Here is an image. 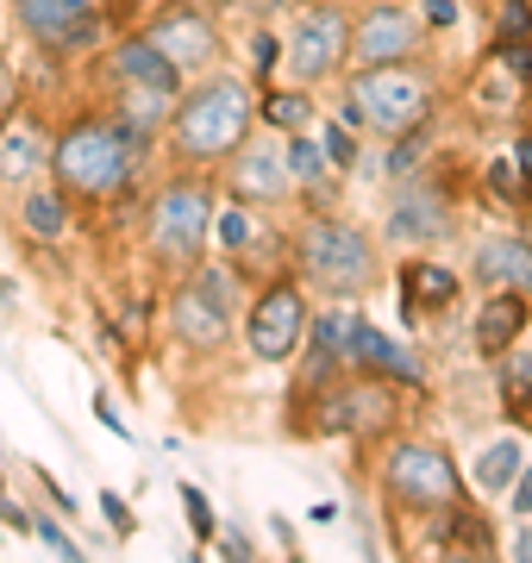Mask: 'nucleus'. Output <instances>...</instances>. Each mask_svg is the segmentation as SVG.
Instances as JSON below:
<instances>
[{"mask_svg": "<svg viewBox=\"0 0 532 563\" xmlns=\"http://www.w3.org/2000/svg\"><path fill=\"white\" fill-rule=\"evenodd\" d=\"M144 157H151V139L125 132L113 113H82L63 132H51V176L69 201H120L138 181Z\"/></svg>", "mask_w": 532, "mask_h": 563, "instance_id": "obj_1", "label": "nucleus"}, {"mask_svg": "<svg viewBox=\"0 0 532 563\" xmlns=\"http://www.w3.org/2000/svg\"><path fill=\"white\" fill-rule=\"evenodd\" d=\"M164 132H169V157L182 169H213L257 132V88L245 76L213 69V76H201L195 88L176 95Z\"/></svg>", "mask_w": 532, "mask_h": 563, "instance_id": "obj_2", "label": "nucleus"}, {"mask_svg": "<svg viewBox=\"0 0 532 563\" xmlns=\"http://www.w3.org/2000/svg\"><path fill=\"white\" fill-rule=\"evenodd\" d=\"M295 263H301V288H320L326 301H364L383 276L376 239L364 225L326 213V207H313L308 220L295 225Z\"/></svg>", "mask_w": 532, "mask_h": 563, "instance_id": "obj_3", "label": "nucleus"}, {"mask_svg": "<svg viewBox=\"0 0 532 563\" xmlns=\"http://www.w3.org/2000/svg\"><path fill=\"white\" fill-rule=\"evenodd\" d=\"M439 107V81L420 69V63H376V69H351L345 88H339V125H364V132H383V139H401L413 125L432 120Z\"/></svg>", "mask_w": 532, "mask_h": 563, "instance_id": "obj_4", "label": "nucleus"}, {"mask_svg": "<svg viewBox=\"0 0 532 563\" xmlns=\"http://www.w3.org/2000/svg\"><path fill=\"white\" fill-rule=\"evenodd\" d=\"M213 201L220 188L201 176V169H182L157 188L151 201V220H144V244L164 269H195L207 251V225H213Z\"/></svg>", "mask_w": 532, "mask_h": 563, "instance_id": "obj_5", "label": "nucleus"}, {"mask_svg": "<svg viewBox=\"0 0 532 563\" xmlns=\"http://www.w3.org/2000/svg\"><path fill=\"white\" fill-rule=\"evenodd\" d=\"M232 307H239V263H195L169 295V332L188 351H225Z\"/></svg>", "mask_w": 532, "mask_h": 563, "instance_id": "obj_6", "label": "nucleus"}, {"mask_svg": "<svg viewBox=\"0 0 532 563\" xmlns=\"http://www.w3.org/2000/svg\"><path fill=\"white\" fill-rule=\"evenodd\" d=\"M383 495L395 507H408L420 520L445 514L451 501H464V476H457V457L445 444H426V439H395L383 451Z\"/></svg>", "mask_w": 532, "mask_h": 563, "instance_id": "obj_7", "label": "nucleus"}, {"mask_svg": "<svg viewBox=\"0 0 532 563\" xmlns=\"http://www.w3.org/2000/svg\"><path fill=\"white\" fill-rule=\"evenodd\" d=\"M308 320H313L308 288L295 276H269L245 313V351L257 363H295V351L308 339Z\"/></svg>", "mask_w": 532, "mask_h": 563, "instance_id": "obj_8", "label": "nucleus"}, {"mask_svg": "<svg viewBox=\"0 0 532 563\" xmlns=\"http://www.w3.org/2000/svg\"><path fill=\"white\" fill-rule=\"evenodd\" d=\"M345 51H351V13L339 0H313L308 13L295 20V32L282 38V63L295 69L301 88H320L345 69Z\"/></svg>", "mask_w": 532, "mask_h": 563, "instance_id": "obj_9", "label": "nucleus"}, {"mask_svg": "<svg viewBox=\"0 0 532 563\" xmlns=\"http://www.w3.org/2000/svg\"><path fill=\"white\" fill-rule=\"evenodd\" d=\"M426 44V20L413 13L408 0H369L364 13L351 20V69H376V63H408Z\"/></svg>", "mask_w": 532, "mask_h": 563, "instance_id": "obj_10", "label": "nucleus"}, {"mask_svg": "<svg viewBox=\"0 0 532 563\" xmlns=\"http://www.w3.org/2000/svg\"><path fill=\"white\" fill-rule=\"evenodd\" d=\"M13 20L32 44L57 51V57H82L107 38L101 0H13Z\"/></svg>", "mask_w": 532, "mask_h": 563, "instance_id": "obj_11", "label": "nucleus"}, {"mask_svg": "<svg viewBox=\"0 0 532 563\" xmlns=\"http://www.w3.org/2000/svg\"><path fill=\"white\" fill-rule=\"evenodd\" d=\"M144 38L157 44L182 76H195V69H213L220 63V25L207 20L201 7H169V13H157V20L144 25Z\"/></svg>", "mask_w": 532, "mask_h": 563, "instance_id": "obj_12", "label": "nucleus"}, {"mask_svg": "<svg viewBox=\"0 0 532 563\" xmlns=\"http://www.w3.org/2000/svg\"><path fill=\"white\" fill-rule=\"evenodd\" d=\"M451 232V195L439 188L432 176H401L395 188V207H389V239L395 244H432Z\"/></svg>", "mask_w": 532, "mask_h": 563, "instance_id": "obj_13", "label": "nucleus"}, {"mask_svg": "<svg viewBox=\"0 0 532 563\" xmlns=\"http://www.w3.org/2000/svg\"><path fill=\"white\" fill-rule=\"evenodd\" d=\"M51 169V125H38L32 113H7L0 120V195H25L32 181H44Z\"/></svg>", "mask_w": 532, "mask_h": 563, "instance_id": "obj_14", "label": "nucleus"}, {"mask_svg": "<svg viewBox=\"0 0 532 563\" xmlns=\"http://www.w3.org/2000/svg\"><path fill=\"white\" fill-rule=\"evenodd\" d=\"M351 376H376V383H395V388H426V363L413 357L401 339H389L383 325H369L357 313V325H351Z\"/></svg>", "mask_w": 532, "mask_h": 563, "instance_id": "obj_15", "label": "nucleus"}, {"mask_svg": "<svg viewBox=\"0 0 532 563\" xmlns=\"http://www.w3.org/2000/svg\"><path fill=\"white\" fill-rule=\"evenodd\" d=\"M232 195L239 201H251V207H276V201H288V169H282V144H257V132H251L239 151H232Z\"/></svg>", "mask_w": 532, "mask_h": 563, "instance_id": "obj_16", "label": "nucleus"}, {"mask_svg": "<svg viewBox=\"0 0 532 563\" xmlns=\"http://www.w3.org/2000/svg\"><path fill=\"white\" fill-rule=\"evenodd\" d=\"M532 325V301L520 295V288H489V301L476 307V320H470V344H476V357H501V351H513L520 344V332Z\"/></svg>", "mask_w": 532, "mask_h": 563, "instance_id": "obj_17", "label": "nucleus"}, {"mask_svg": "<svg viewBox=\"0 0 532 563\" xmlns=\"http://www.w3.org/2000/svg\"><path fill=\"white\" fill-rule=\"evenodd\" d=\"M107 76H113V88H164V95H182V69L144 38V32L120 38V51H113V63H107Z\"/></svg>", "mask_w": 532, "mask_h": 563, "instance_id": "obj_18", "label": "nucleus"}, {"mask_svg": "<svg viewBox=\"0 0 532 563\" xmlns=\"http://www.w3.org/2000/svg\"><path fill=\"white\" fill-rule=\"evenodd\" d=\"M476 282L483 288H520L532 301V239H513V232H495L476 251Z\"/></svg>", "mask_w": 532, "mask_h": 563, "instance_id": "obj_19", "label": "nucleus"}, {"mask_svg": "<svg viewBox=\"0 0 532 563\" xmlns=\"http://www.w3.org/2000/svg\"><path fill=\"white\" fill-rule=\"evenodd\" d=\"M457 301V269H445L439 257H408L401 263V307L413 313H439Z\"/></svg>", "mask_w": 532, "mask_h": 563, "instance_id": "obj_20", "label": "nucleus"}, {"mask_svg": "<svg viewBox=\"0 0 532 563\" xmlns=\"http://www.w3.org/2000/svg\"><path fill=\"white\" fill-rule=\"evenodd\" d=\"M20 232L25 239H38V244H51V239L69 232V195H63L57 181H51V188L32 181V188L20 195Z\"/></svg>", "mask_w": 532, "mask_h": 563, "instance_id": "obj_21", "label": "nucleus"}, {"mask_svg": "<svg viewBox=\"0 0 532 563\" xmlns=\"http://www.w3.org/2000/svg\"><path fill=\"white\" fill-rule=\"evenodd\" d=\"M527 95H532L527 81H520V76L508 69V63H501V57L489 51V63L476 69V88H470V107H476V113H495V120H508V113H513L520 101H527Z\"/></svg>", "mask_w": 532, "mask_h": 563, "instance_id": "obj_22", "label": "nucleus"}, {"mask_svg": "<svg viewBox=\"0 0 532 563\" xmlns=\"http://www.w3.org/2000/svg\"><path fill=\"white\" fill-rule=\"evenodd\" d=\"M520 463H527V444L513 439H489L483 451H476V463H470V483H476V495H508L513 488V476H520Z\"/></svg>", "mask_w": 532, "mask_h": 563, "instance_id": "obj_23", "label": "nucleus"}, {"mask_svg": "<svg viewBox=\"0 0 532 563\" xmlns=\"http://www.w3.org/2000/svg\"><path fill=\"white\" fill-rule=\"evenodd\" d=\"M282 169L295 188H308L313 201L326 207V176H332V163L326 151H320V139H308V132H282Z\"/></svg>", "mask_w": 532, "mask_h": 563, "instance_id": "obj_24", "label": "nucleus"}, {"mask_svg": "<svg viewBox=\"0 0 532 563\" xmlns=\"http://www.w3.org/2000/svg\"><path fill=\"white\" fill-rule=\"evenodd\" d=\"M169 107H176V95H164V88H120L113 120H120L125 132H138V139L157 144V132L169 125Z\"/></svg>", "mask_w": 532, "mask_h": 563, "instance_id": "obj_25", "label": "nucleus"}, {"mask_svg": "<svg viewBox=\"0 0 532 563\" xmlns=\"http://www.w3.org/2000/svg\"><path fill=\"white\" fill-rule=\"evenodd\" d=\"M257 251H276V244H264V225H257V207H251V201H232V207H220V257L245 269V263L257 257Z\"/></svg>", "mask_w": 532, "mask_h": 563, "instance_id": "obj_26", "label": "nucleus"}, {"mask_svg": "<svg viewBox=\"0 0 532 563\" xmlns=\"http://www.w3.org/2000/svg\"><path fill=\"white\" fill-rule=\"evenodd\" d=\"M495 395H501V407H508V420L532 432V351H520V344H513V351H501Z\"/></svg>", "mask_w": 532, "mask_h": 563, "instance_id": "obj_27", "label": "nucleus"}, {"mask_svg": "<svg viewBox=\"0 0 532 563\" xmlns=\"http://www.w3.org/2000/svg\"><path fill=\"white\" fill-rule=\"evenodd\" d=\"M432 520H439V544H445V551H495V526L483 520V507L451 501L445 514H432Z\"/></svg>", "mask_w": 532, "mask_h": 563, "instance_id": "obj_28", "label": "nucleus"}, {"mask_svg": "<svg viewBox=\"0 0 532 563\" xmlns=\"http://www.w3.org/2000/svg\"><path fill=\"white\" fill-rule=\"evenodd\" d=\"M257 120L269 132H308L313 125V95L308 88H269L264 101H257Z\"/></svg>", "mask_w": 532, "mask_h": 563, "instance_id": "obj_29", "label": "nucleus"}, {"mask_svg": "<svg viewBox=\"0 0 532 563\" xmlns=\"http://www.w3.org/2000/svg\"><path fill=\"white\" fill-rule=\"evenodd\" d=\"M426 144H432V120H426V125H413V132H401V139H389V157H383V176H389V181L413 176V169L426 163Z\"/></svg>", "mask_w": 532, "mask_h": 563, "instance_id": "obj_30", "label": "nucleus"}, {"mask_svg": "<svg viewBox=\"0 0 532 563\" xmlns=\"http://www.w3.org/2000/svg\"><path fill=\"white\" fill-rule=\"evenodd\" d=\"M489 38L495 44H527L532 38V0H495L489 7Z\"/></svg>", "mask_w": 532, "mask_h": 563, "instance_id": "obj_31", "label": "nucleus"}, {"mask_svg": "<svg viewBox=\"0 0 532 563\" xmlns=\"http://www.w3.org/2000/svg\"><path fill=\"white\" fill-rule=\"evenodd\" d=\"M176 495H182V514H188V532H195V544H213V532H220V520H213V501H207L195 483H182Z\"/></svg>", "mask_w": 532, "mask_h": 563, "instance_id": "obj_32", "label": "nucleus"}, {"mask_svg": "<svg viewBox=\"0 0 532 563\" xmlns=\"http://www.w3.org/2000/svg\"><path fill=\"white\" fill-rule=\"evenodd\" d=\"M320 151H326L332 176H351V169H357V139H351V125H339V120H332L326 132H320Z\"/></svg>", "mask_w": 532, "mask_h": 563, "instance_id": "obj_33", "label": "nucleus"}, {"mask_svg": "<svg viewBox=\"0 0 532 563\" xmlns=\"http://www.w3.org/2000/svg\"><path fill=\"white\" fill-rule=\"evenodd\" d=\"M483 176H489V188H495L508 207H527V201H532L527 181H520V169H513V157H489V169H483Z\"/></svg>", "mask_w": 532, "mask_h": 563, "instance_id": "obj_34", "label": "nucleus"}, {"mask_svg": "<svg viewBox=\"0 0 532 563\" xmlns=\"http://www.w3.org/2000/svg\"><path fill=\"white\" fill-rule=\"evenodd\" d=\"M276 69H282V38L276 32H251V76L269 81Z\"/></svg>", "mask_w": 532, "mask_h": 563, "instance_id": "obj_35", "label": "nucleus"}, {"mask_svg": "<svg viewBox=\"0 0 532 563\" xmlns=\"http://www.w3.org/2000/svg\"><path fill=\"white\" fill-rule=\"evenodd\" d=\"M95 507H101V520L113 526V539H132V532H138V514H132V501H125V495H113V488H107Z\"/></svg>", "mask_w": 532, "mask_h": 563, "instance_id": "obj_36", "label": "nucleus"}, {"mask_svg": "<svg viewBox=\"0 0 532 563\" xmlns=\"http://www.w3.org/2000/svg\"><path fill=\"white\" fill-rule=\"evenodd\" d=\"M32 539H38L44 551H57V558H82V544L69 539V532H63V526L51 520V514H38V520H32Z\"/></svg>", "mask_w": 532, "mask_h": 563, "instance_id": "obj_37", "label": "nucleus"}, {"mask_svg": "<svg viewBox=\"0 0 532 563\" xmlns=\"http://www.w3.org/2000/svg\"><path fill=\"white\" fill-rule=\"evenodd\" d=\"M420 20H426V32H451V25L464 20V7L457 0H420Z\"/></svg>", "mask_w": 532, "mask_h": 563, "instance_id": "obj_38", "label": "nucleus"}, {"mask_svg": "<svg viewBox=\"0 0 532 563\" xmlns=\"http://www.w3.org/2000/svg\"><path fill=\"white\" fill-rule=\"evenodd\" d=\"M508 501H513V520H532V457L520 463V476H513Z\"/></svg>", "mask_w": 532, "mask_h": 563, "instance_id": "obj_39", "label": "nucleus"}, {"mask_svg": "<svg viewBox=\"0 0 532 563\" xmlns=\"http://www.w3.org/2000/svg\"><path fill=\"white\" fill-rule=\"evenodd\" d=\"M20 76H13V63L0 57V120H7V113H20Z\"/></svg>", "mask_w": 532, "mask_h": 563, "instance_id": "obj_40", "label": "nucleus"}, {"mask_svg": "<svg viewBox=\"0 0 532 563\" xmlns=\"http://www.w3.org/2000/svg\"><path fill=\"white\" fill-rule=\"evenodd\" d=\"M38 483H44V495H51V507H57V514H82V507L69 501V488H63L57 476H44V470H38Z\"/></svg>", "mask_w": 532, "mask_h": 563, "instance_id": "obj_41", "label": "nucleus"}, {"mask_svg": "<svg viewBox=\"0 0 532 563\" xmlns=\"http://www.w3.org/2000/svg\"><path fill=\"white\" fill-rule=\"evenodd\" d=\"M95 413H101V426H107V432H120V439H132V426L120 420V407H113V401H101V395H95Z\"/></svg>", "mask_w": 532, "mask_h": 563, "instance_id": "obj_42", "label": "nucleus"}, {"mask_svg": "<svg viewBox=\"0 0 532 563\" xmlns=\"http://www.w3.org/2000/svg\"><path fill=\"white\" fill-rule=\"evenodd\" d=\"M213 544H220L225 558H251V544H245V532H213Z\"/></svg>", "mask_w": 532, "mask_h": 563, "instance_id": "obj_43", "label": "nucleus"}, {"mask_svg": "<svg viewBox=\"0 0 532 563\" xmlns=\"http://www.w3.org/2000/svg\"><path fill=\"white\" fill-rule=\"evenodd\" d=\"M513 169H520V181H527V195H532V132L520 139V151H513Z\"/></svg>", "mask_w": 532, "mask_h": 563, "instance_id": "obj_44", "label": "nucleus"}, {"mask_svg": "<svg viewBox=\"0 0 532 563\" xmlns=\"http://www.w3.org/2000/svg\"><path fill=\"white\" fill-rule=\"evenodd\" d=\"M513 558H532V520H520V539H513Z\"/></svg>", "mask_w": 532, "mask_h": 563, "instance_id": "obj_45", "label": "nucleus"}, {"mask_svg": "<svg viewBox=\"0 0 532 563\" xmlns=\"http://www.w3.org/2000/svg\"><path fill=\"white\" fill-rule=\"evenodd\" d=\"M7 20H13V0H0V38H7Z\"/></svg>", "mask_w": 532, "mask_h": 563, "instance_id": "obj_46", "label": "nucleus"}, {"mask_svg": "<svg viewBox=\"0 0 532 563\" xmlns=\"http://www.w3.org/2000/svg\"><path fill=\"white\" fill-rule=\"evenodd\" d=\"M7 295H13V288H7V276H0V301H7Z\"/></svg>", "mask_w": 532, "mask_h": 563, "instance_id": "obj_47", "label": "nucleus"}, {"mask_svg": "<svg viewBox=\"0 0 532 563\" xmlns=\"http://www.w3.org/2000/svg\"><path fill=\"white\" fill-rule=\"evenodd\" d=\"M476 7H495V0H476Z\"/></svg>", "mask_w": 532, "mask_h": 563, "instance_id": "obj_48", "label": "nucleus"}, {"mask_svg": "<svg viewBox=\"0 0 532 563\" xmlns=\"http://www.w3.org/2000/svg\"><path fill=\"white\" fill-rule=\"evenodd\" d=\"M0 488H7V476H0Z\"/></svg>", "mask_w": 532, "mask_h": 563, "instance_id": "obj_49", "label": "nucleus"}]
</instances>
